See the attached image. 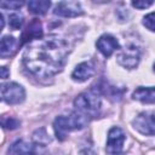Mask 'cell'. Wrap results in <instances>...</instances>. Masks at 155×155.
<instances>
[{
    "label": "cell",
    "instance_id": "obj_1",
    "mask_svg": "<svg viewBox=\"0 0 155 155\" xmlns=\"http://www.w3.org/2000/svg\"><path fill=\"white\" fill-rule=\"evenodd\" d=\"M68 53V42L57 35H51L28 45L23 53V64L36 78H51L63 69Z\"/></svg>",
    "mask_w": 155,
    "mask_h": 155
},
{
    "label": "cell",
    "instance_id": "obj_2",
    "mask_svg": "<svg viewBox=\"0 0 155 155\" xmlns=\"http://www.w3.org/2000/svg\"><path fill=\"white\" fill-rule=\"evenodd\" d=\"M90 121V117L79 113L74 111L68 115H59L54 119L53 122V130L59 140L65 139L67 134L75 130H82L85 126H87Z\"/></svg>",
    "mask_w": 155,
    "mask_h": 155
},
{
    "label": "cell",
    "instance_id": "obj_3",
    "mask_svg": "<svg viewBox=\"0 0 155 155\" xmlns=\"http://www.w3.org/2000/svg\"><path fill=\"white\" fill-rule=\"evenodd\" d=\"M74 107H75L76 111H79L88 117L97 116L101 110V98L97 92L87 91V92L80 93L75 98Z\"/></svg>",
    "mask_w": 155,
    "mask_h": 155
},
{
    "label": "cell",
    "instance_id": "obj_4",
    "mask_svg": "<svg viewBox=\"0 0 155 155\" xmlns=\"http://www.w3.org/2000/svg\"><path fill=\"white\" fill-rule=\"evenodd\" d=\"M116 61L121 67L126 69H134L140 61L139 48L134 45H128L121 48L116 56Z\"/></svg>",
    "mask_w": 155,
    "mask_h": 155
},
{
    "label": "cell",
    "instance_id": "obj_5",
    "mask_svg": "<svg viewBox=\"0 0 155 155\" xmlns=\"http://www.w3.org/2000/svg\"><path fill=\"white\" fill-rule=\"evenodd\" d=\"M1 98L7 104H19L25 98V91L17 82L4 84L1 87Z\"/></svg>",
    "mask_w": 155,
    "mask_h": 155
},
{
    "label": "cell",
    "instance_id": "obj_6",
    "mask_svg": "<svg viewBox=\"0 0 155 155\" xmlns=\"http://www.w3.org/2000/svg\"><path fill=\"white\" fill-rule=\"evenodd\" d=\"M133 128L144 136H155V114L143 111L132 121Z\"/></svg>",
    "mask_w": 155,
    "mask_h": 155
},
{
    "label": "cell",
    "instance_id": "obj_7",
    "mask_svg": "<svg viewBox=\"0 0 155 155\" xmlns=\"http://www.w3.org/2000/svg\"><path fill=\"white\" fill-rule=\"evenodd\" d=\"M125 133L120 127H111L108 132V138H107V153L110 155H116L120 154L124 143H125Z\"/></svg>",
    "mask_w": 155,
    "mask_h": 155
},
{
    "label": "cell",
    "instance_id": "obj_8",
    "mask_svg": "<svg viewBox=\"0 0 155 155\" xmlns=\"http://www.w3.org/2000/svg\"><path fill=\"white\" fill-rule=\"evenodd\" d=\"M82 12V7L78 1H61L53 10V13L59 17H78Z\"/></svg>",
    "mask_w": 155,
    "mask_h": 155
},
{
    "label": "cell",
    "instance_id": "obj_9",
    "mask_svg": "<svg viewBox=\"0 0 155 155\" xmlns=\"http://www.w3.org/2000/svg\"><path fill=\"white\" fill-rule=\"evenodd\" d=\"M96 46H97L98 51L107 58L110 57L115 51H117L120 48L117 40L110 34H103L102 36H99V39L96 42Z\"/></svg>",
    "mask_w": 155,
    "mask_h": 155
},
{
    "label": "cell",
    "instance_id": "obj_10",
    "mask_svg": "<svg viewBox=\"0 0 155 155\" xmlns=\"http://www.w3.org/2000/svg\"><path fill=\"white\" fill-rule=\"evenodd\" d=\"M96 71L94 68V63L92 61H87V62H82L80 64H78L75 67V69L71 73V79L74 81L78 82H84L87 81Z\"/></svg>",
    "mask_w": 155,
    "mask_h": 155
},
{
    "label": "cell",
    "instance_id": "obj_11",
    "mask_svg": "<svg viewBox=\"0 0 155 155\" xmlns=\"http://www.w3.org/2000/svg\"><path fill=\"white\" fill-rule=\"evenodd\" d=\"M42 38V28H41V23H40V21L39 19H34V21H31L29 24H28V27H27V29L23 31V34H22V40H21V42H19V46L21 45H23V44H25V42H28V41H35V40H39V39H41Z\"/></svg>",
    "mask_w": 155,
    "mask_h": 155
},
{
    "label": "cell",
    "instance_id": "obj_12",
    "mask_svg": "<svg viewBox=\"0 0 155 155\" xmlns=\"http://www.w3.org/2000/svg\"><path fill=\"white\" fill-rule=\"evenodd\" d=\"M8 155H34L35 154V147L31 143H28L23 139L16 140L12 143L7 150Z\"/></svg>",
    "mask_w": 155,
    "mask_h": 155
},
{
    "label": "cell",
    "instance_id": "obj_13",
    "mask_svg": "<svg viewBox=\"0 0 155 155\" xmlns=\"http://www.w3.org/2000/svg\"><path fill=\"white\" fill-rule=\"evenodd\" d=\"M132 98L142 103H155V87L139 86L133 91Z\"/></svg>",
    "mask_w": 155,
    "mask_h": 155
},
{
    "label": "cell",
    "instance_id": "obj_14",
    "mask_svg": "<svg viewBox=\"0 0 155 155\" xmlns=\"http://www.w3.org/2000/svg\"><path fill=\"white\" fill-rule=\"evenodd\" d=\"M17 46H19V44L16 41V39L13 36H8V35L2 36L1 44H0V56H1V58H7V57L12 56L16 52Z\"/></svg>",
    "mask_w": 155,
    "mask_h": 155
},
{
    "label": "cell",
    "instance_id": "obj_15",
    "mask_svg": "<svg viewBox=\"0 0 155 155\" xmlns=\"http://www.w3.org/2000/svg\"><path fill=\"white\" fill-rule=\"evenodd\" d=\"M51 6V1L47 0H30L28 2V8L35 15H45Z\"/></svg>",
    "mask_w": 155,
    "mask_h": 155
},
{
    "label": "cell",
    "instance_id": "obj_16",
    "mask_svg": "<svg viewBox=\"0 0 155 155\" xmlns=\"http://www.w3.org/2000/svg\"><path fill=\"white\" fill-rule=\"evenodd\" d=\"M8 24L12 29H19L23 24V16L21 13H12L8 17Z\"/></svg>",
    "mask_w": 155,
    "mask_h": 155
},
{
    "label": "cell",
    "instance_id": "obj_17",
    "mask_svg": "<svg viewBox=\"0 0 155 155\" xmlns=\"http://www.w3.org/2000/svg\"><path fill=\"white\" fill-rule=\"evenodd\" d=\"M143 25L147 29L155 31V12H150L143 17Z\"/></svg>",
    "mask_w": 155,
    "mask_h": 155
},
{
    "label": "cell",
    "instance_id": "obj_18",
    "mask_svg": "<svg viewBox=\"0 0 155 155\" xmlns=\"http://www.w3.org/2000/svg\"><path fill=\"white\" fill-rule=\"evenodd\" d=\"M1 122H2V127H4V128H7V130H15V128H17V127L19 126V124H21L17 119H15V117H12V116L4 117Z\"/></svg>",
    "mask_w": 155,
    "mask_h": 155
},
{
    "label": "cell",
    "instance_id": "obj_19",
    "mask_svg": "<svg viewBox=\"0 0 155 155\" xmlns=\"http://www.w3.org/2000/svg\"><path fill=\"white\" fill-rule=\"evenodd\" d=\"M23 5L22 1H2L0 6L5 10H17Z\"/></svg>",
    "mask_w": 155,
    "mask_h": 155
},
{
    "label": "cell",
    "instance_id": "obj_20",
    "mask_svg": "<svg viewBox=\"0 0 155 155\" xmlns=\"http://www.w3.org/2000/svg\"><path fill=\"white\" fill-rule=\"evenodd\" d=\"M154 4V1L151 0H137V1H132V6L138 8V10H143V8H147L149 6H151Z\"/></svg>",
    "mask_w": 155,
    "mask_h": 155
},
{
    "label": "cell",
    "instance_id": "obj_21",
    "mask_svg": "<svg viewBox=\"0 0 155 155\" xmlns=\"http://www.w3.org/2000/svg\"><path fill=\"white\" fill-rule=\"evenodd\" d=\"M7 75H8V71H7L6 67H1V78L2 79H6Z\"/></svg>",
    "mask_w": 155,
    "mask_h": 155
},
{
    "label": "cell",
    "instance_id": "obj_22",
    "mask_svg": "<svg viewBox=\"0 0 155 155\" xmlns=\"http://www.w3.org/2000/svg\"><path fill=\"white\" fill-rule=\"evenodd\" d=\"M154 71H155V63H154Z\"/></svg>",
    "mask_w": 155,
    "mask_h": 155
},
{
    "label": "cell",
    "instance_id": "obj_23",
    "mask_svg": "<svg viewBox=\"0 0 155 155\" xmlns=\"http://www.w3.org/2000/svg\"><path fill=\"white\" fill-rule=\"evenodd\" d=\"M116 155H121V154H116Z\"/></svg>",
    "mask_w": 155,
    "mask_h": 155
}]
</instances>
